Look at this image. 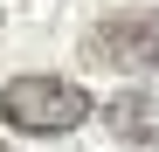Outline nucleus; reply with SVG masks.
Listing matches in <instances>:
<instances>
[{
    "mask_svg": "<svg viewBox=\"0 0 159 152\" xmlns=\"http://www.w3.org/2000/svg\"><path fill=\"white\" fill-rule=\"evenodd\" d=\"M90 62L118 69H159V14H111L90 28Z\"/></svg>",
    "mask_w": 159,
    "mask_h": 152,
    "instance_id": "f03ea898",
    "label": "nucleus"
},
{
    "mask_svg": "<svg viewBox=\"0 0 159 152\" xmlns=\"http://www.w3.org/2000/svg\"><path fill=\"white\" fill-rule=\"evenodd\" d=\"M0 152H7V145H0Z\"/></svg>",
    "mask_w": 159,
    "mask_h": 152,
    "instance_id": "20e7f679",
    "label": "nucleus"
},
{
    "mask_svg": "<svg viewBox=\"0 0 159 152\" xmlns=\"http://www.w3.org/2000/svg\"><path fill=\"white\" fill-rule=\"evenodd\" d=\"M104 124H111L125 145H159V97L125 90V97H111V104H104Z\"/></svg>",
    "mask_w": 159,
    "mask_h": 152,
    "instance_id": "7ed1b4c3",
    "label": "nucleus"
},
{
    "mask_svg": "<svg viewBox=\"0 0 159 152\" xmlns=\"http://www.w3.org/2000/svg\"><path fill=\"white\" fill-rule=\"evenodd\" d=\"M90 111H97L90 90H76L69 76H14V83H0V124L28 132V138H62Z\"/></svg>",
    "mask_w": 159,
    "mask_h": 152,
    "instance_id": "f257e3e1",
    "label": "nucleus"
}]
</instances>
